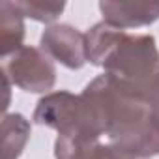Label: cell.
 Here are the masks:
<instances>
[{"mask_svg":"<svg viewBox=\"0 0 159 159\" xmlns=\"http://www.w3.org/2000/svg\"><path fill=\"white\" fill-rule=\"evenodd\" d=\"M111 144L140 157L159 155V124L146 92L103 73L83 90Z\"/></svg>","mask_w":159,"mask_h":159,"instance_id":"obj_1","label":"cell"},{"mask_svg":"<svg viewBox=\"0 0 159 159\" xmlns=\"http://www.w3.org/2000/svg\"><path fill=\"white\" fill-rule=\"evenodd\" d=\"M86 58L105 73L144 88L159 75V51L150 34H129L105 21L86 34Z\"/></svg>","mask_w":159,"mask_h":159,"instance_id":"obj_2","label":"cell"},{"mask_svg":"<svg viewBox=\"0 0 159 159\" xmlns=\"http://www.w3.org/2000/svg\"><path fill=\"white\" fill-rule=\"evenodd\" d=\"M34 122L56 129L62 137H81L99 140L103 135L101 124L90 101L81 94L52 92L43 96L34 111Z\"/></svg>","mask_w":159,"mask_h":159,"instance_id":"obj_3","label":"cell"},{"mask_svg":"<svg viewBox=\"0 0 159 159\" xmlns=\"http://www.w3.org/2000/svg\"><path fill=\"white\" fill-rule=\"evenodd\" d=\"M2 75L11 84L30 94L49 92L56 83L52 60L41 49L28 45L2 58Z\"/></svg>","mask_w":159,"mask_h":159,"instance_id":"obj_4","label":"cell"},{"mask_svg":"<svg viewBox=\"0 0 159 159\" xmlns=\"http://www.w3.org/2000/svg\"><path fill=\"white\" fill-rule=\"evenodd\" d=\"M41 51L69 69H81L86 58V36L71 25H52L39 39Z\"/></svg>","mask_w":159,"mask_h":159,"instance_id":"obj_5","label":"cell"},{"mask_svg":"<svg viewBox=\"0 0 159 159\" xmlns=\"http://www.w3.org/2000/svg\"><path fill=\"white\" fill-rule=\"evenodd\" d=\"M103 21L116 28H137L159 19V2H99Z\"/></svg>","mask_w":159,"mask_h":159,"instance_id":"obj_6","label":"cell"},{"mask_svg":"<svg viewBox=\"0 0 159 159\" xmlns=\"http://www.w3.org/2000/svg\"><path fill=\"white\" fill-rule=\"evenodd\" d=\"M23 13L17 10L15 2L4 0L0 2V47L2 58L19 51L25 39V21Z\"/></svg>","mask_w":159,"mask_h":159,"instance_id":"obj_7","label":"cell"},{"mask_svg":"<svg viewBox=\"0 0 159 159\" xmlns=\"http://www.w3.org/2000/svg\"><path fill=\"white\" fill-rule=\"evenodd\" d=\"M30 137V124L23 114H4L2 120V159H19Z\"/></svg>","mask_w":159,"mask_h":159,"instance_id":"obj_8","label":"cell"},{"mask_svg":"<svg viewBox=\"0 0 159 159\" xmlns=\"http://www.w3.org/2000/svg\"><path fill=\"white\" fill-rule=\"evenodd\" d=\"M99 148H101L99 140L58 135L54 142V155L56 159H96Z\"/></svg>","mask_w":159,"mask_h":159,"instance_id":"obj_9","label":"cell"},{"mask_svg":"<svg viewBox=\"0 0 159 159\" xmlns=\"http://www.w3.org/2000/svg\"><path fill=\"white\" fill-rule=\"evenodd\" d=\"M15 6L23 13V17H30L39 23L56 21L66 8L64 2H43V0H23V2H15Z\"/></svg>","mask_w":159,"mask_h":159,"instance_id":"obj_10","label":"cell"},{"mask_svg":"<svg viewBox=\"0 0 159 159\" xmlns=\"http://www.w3.org/2000/svg\"><path fill=\"white\" fill-rule=\"evenodd\" d=\"M96 159H146V157L131 153V152H127L120 146H114V144H101Z\"/></svg>","mask_w":159,"mask_h":159,"instance_id":"obj_11","label":"cell"}]
</instances>
